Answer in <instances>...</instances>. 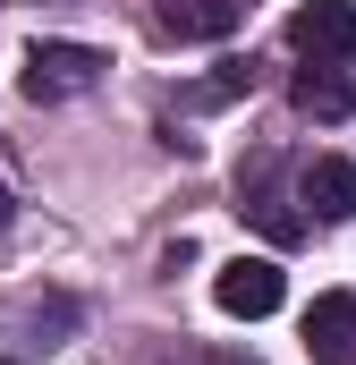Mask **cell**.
<instances>
[{"label": "cell", "mask_w": 356, "mask_h": 365, "mask_svg": "<svg viewBox=\"0 0 356 365\" xmlns=\"http://www.w3.org/2000/svg\"><path fill=\"white\" fill-rule=\"evenodd\" d=\"M102 51L93 43H34L26 51V68H17V86H26V102H68V93H93L102 86Z\"/></svg>", "instance_id": "1"}, {"label": "cell", "mask_w": 356, "mask_h": 365, "mask_svg": "<svg viewBox=\"0 0 356 365\" xmlns=\"http://www.w3.org/2000/svg\"><path fill=\"white\" fill-rule=\"evenodd\" d=\"M212 297H221V314H238V323H263L271 306L288 297V280L271 255H229L221 272H212Z\"/></svg>", "instance_id": "2"}, {"label": "cell", "mask_w": 356, "mask_h": 365, "mask_svg": "<svg viewBox=\"0 0 356 365\" xmlns=\"http://www.w3.org/2000/svg\"><path fill=\"white\" fill-rule=\"evenodd\" d=\"M288 51H305V60H348L356 51V0H297V9H288Z\"/></svg>", "instance_id": "3"}, {"label": "cell", "mask_w": 356, "mask_h": 365, "mask_svg": "<svg viewBox=\"0 0 356 365\" xmlns=\"http://www.w3.org/2000/svg\"><path fill=\"white\" fill-rule=\"evenodd\" d=\"M297 204H305V221H348L356 212V162L348 153H314L297 170Z\"/></svg>", "instance_id": "4"}, {"label": "cell", "mask_w": 356, "mask_h": 365, "mask_svg": "<svg viewBox=\"0 0 356 365\" xmlns=\"http://www.w3.org/2000/svg\"><path fill=\"white\" fill-rule=\"evenodd\" d=\"M305 357L314 365H356V297L348 289H323L305 306Z\"/></svg>", "instance_id": "5"}, {"label": "cell", "mask_w": 356, "mask_h": 365, "mask_svg": "<svg viewBox=\"0 0 356 365\" xmlns=\"http://www.w3.org/2000/svg\"><path fill=\"white\" fill-rule=\"evenodd\" d=\"M288 102H297L305 119H348V110H356V86L340 77V68H331V60H314V68H297Z\"/></svg>", "instance_id": "6"}, {"label": "cell", "mask_w": 356, "mask_h": 365, "mask_svg": "<svg viewBox=\"0 0 356 365\" xmlns=\"http://www.w3.org/2000/svg\"><path fill=\"white\" fill-rule=\"evenodd\" d=\"M153 26L162 34H229L238 26V0H162Z\"/></svg>", "instance_id": "7"}, {"label": "cell", "mask_w": 356, "mask_h": 365, "mask_svg": "<svg viewBox=\"0 0 356 365\" xmlns=\"http://www.w3.org/2000/svg\"><path fill=\"white\" fill-rule=\"evenodd\" d=\"M238 93H255V60H221V77L204 86V102H238Z\"/></svg>", "instance_id": "8"}, {"label": "cell", "mask_w": 356, "mask_h": 365, "mask_svg": "<svg viewBox=\"0 0 356 365\" xmlns=\"http://www.w3.org/2000/svg\"><path fill=\"white\" fill-rule=\"evenodd\" d=\"M204 365H255V357H238V349H204Z\"/></svg>", "instance_id": "9"}, {"label": "cell", "mask_w": 356, "mask_h": 365, "mask_svg": "<svg viewBox=\"0 0 356 365\" xmlns=\"http://www.w3.org/2000/svg\"><path fill=\"white\" fill-rule=\"evenodd\" d=\"M9 221H17V204H9V187H0V230H9Z\"/></svg>", "instance_id": "10"}, {"label": "cell", "mask_w": 356, "mask_h": 365, "mask_svg": "<svg viewBox=\"0 0 356 365\" xmlns=\"http://www.w3.org/2000/svg\"><path fill=\"white\" fill-rule=\"evenodd\" d=\"M0 365H9V357H0Z\"/></svg>", "instance_id": "11"}]
</instances>
